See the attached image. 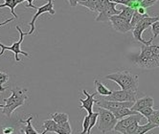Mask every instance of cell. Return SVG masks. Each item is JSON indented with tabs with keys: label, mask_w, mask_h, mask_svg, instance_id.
<instances>
[{
	"label": "cell",
	"mask_w": 159,
	"mask_h": 134,
	"mask_svg": "<svg viewBox=\"0 0 159 134\" xmlns=\"http://www.w3.org/2000/svg\"><path fill=\"white\" fill-rule=\"evenodd\" d=\"M133 64L141 69L152 70L159 67V44H142L140 53L131 58Z\"/></svg>",
	"instance_id": "obj_1"
},
{
	"label": "cell",
	"mask_w": 159,
	"mask_h": 134,
	"mask_svg": "<svg viewBox=\"0 0 159 134\" xmlns=\"http://www.w3.org/2000/svg\"><path fill=\"white\" fill-rule=\"evenodd\" d=\"M105 79L115 82L123 90L137 93L139 87V78L137 75H133L129 71L123 70L115 73L108 74Z\"/></svg>",
	"instance_id": "obj_2"
},
{
	"label": "cell",
	"mask_w": 159,
	"mask_h": 134,
	"mask_svg": "<svg viewBox=\"0 0 159 134\" xmlns=\"http://www.w3.org/2000/svg\"><path fill=\"white\" fill-rule=\"evenodd\" d=\"M27 92L28 90L26 88H19V87L14 88L12 90L11 96L3 100L6 105L2 108V113L6 115L7 117H10L11 114H12L16 108L24 105L28 100Z\"/></svg>",
	"instance_id": "obj_3"
},
{
	"label": "cell",
	"mask_w": 159,
	"mask_h": 134,
	"mask_svg": "<svg viewBox=\"0 0 159 134\" xmlns=\"http://www.w3.org/2000/svg\"><path fill=\"white\" fill-rule=\"evenodd\" d=\"M98 112H99V118H98V129L104 134H107L114 129L118 120L114 116L111 111L98 107Z\"/></svg>",
	"instance_id": "obj_4"
},
{
	"label": "cell",
	"mask_w": 159,
	"mask_h": 134,
	"mask_svg": "<svg viewBox=\"0 0 159 134\" xmlns=\"http://www.w3.org/2000/svg\"><path fill=\"white\" fill-rule=\"evenodd\" d=\"M102 99L107 100H113V102H136L137 100V93L127 91V90H114L109 96L102 97Z\"/></svg>",
	"instance_id": "obj_5"
},
{
	"label": "cell",
	"mask_w": 159,
	"mask_h": 134,
	"mask_svg": "<svg viewBox=\"0 0 159 134\" xmlns=\"http://www.w3.org/2000/svg\"><path fill=\"white\" fill-rule=\"evenodd\" d=\"M143 118H144V116L140 112H138L137 114H133V115L128 116L124 119H121L117 122V124L114 127V130L117 132H120L122 134H125L129 127H130L132 124H134V123H140Z\"/></svg>",
	"instance_id": "obj_6"
},
{
	"label": "cell",
	"mask_w": 159,
	"mask_h": 134,
	"mask_svg": "<svg viewBox=\"0 0 159 134\" xmlns=\"http://www.w3.org/2000/svg\"><path fill=\"white\" fill-rule=\"evenodd\" d=\"M36 10H38V13L33 16V18H32V21H31V23H30V26H31V29H30V31L28 32V35H32V34L35 32V30H36V26H35V24H36V21H37V19L41 16V15H43V14H45V13H49L50 15H52V16H54L55 14H56V11H55V9H54V0H48V2L45 4V5H43V6H41V7H37V9Z\"/></svg>",
	"instance_id": "obj_7"
},
{
	"label": "cell",
	"mask_w": 159,
	"mask_h": 134,
	"mask_svg": "<svg viewBox=\"0 0 159 134\" xmlns=\"http://www.w3.org/2000/svg\"><path fill=\"white\" fill-rule=\"evenodd\" d=\"M109 21L111 22V26L115 31L119 33H129L133 30V27L130 24V21L122 17L120 15H116L110 17Z\"/></svg>",
	"instance_id": "obj_8"
},
{
	"label": "cell",
	"mask_w": 159,
	"mask_h": 134,
	"mask_svg": "<svg viewBox=\"0 0 159 134\" xmlns=\"http://www.w3.org/2000/svg\"><path fill=\"white\" fill-rule=\"evenodd\" d=\"M16 30H17L18 33H19V36H20L19 40L16 41V42H15V43H13V45H12V46H9V47L6 46V47H5V51H6V50L12 51V52L15 54L16 61V62H19V61H21V60L18 58L19 54H20V55H23L24 57H26V58H29V54H28V53H26V52H24V51H21V44H22V42H23V40H24V37H25V36H28V32L24 33L23 31H22V30L19 28V26H16Z\"/></svg>",
	"instance_id": "obj_9"
},
{
	"label": "cell",
	"mask_w": 159,
	"mask_h": 134,
	"mask_svg": "<svg viewBox=\"0 0 159 134\" xmlns=\"http://www.w3.org/2000/svg\"><path fill=\"white\" fill-rule=\"evenodd\" d=\"M116 3L114 2H111L102 11L101 13H99V16L95 18V20L97 22H107L109 21L110 17L113 16H116V15H120V11L116 9Z\"/></svg>",
	"instance_id": "obj_10"
},
{
	"label": "cell",
	"mask_w": 159,
	"mask_h": 134,
	"mask_svg": "<svg viewBox=\"0 0 159 134\" xmlns=\"http://www.w3.org/2000/svg\"><path fill=\"white\" fill-rule=\"evenodd\" d=\"M83 93L86 96V99H80V103H81V106L80 108H84L87 111V113L89 115H91L94 111H93V105L96 103L95 100V96L98 94L97 92L93 93V94H89L85 89L83 90Z\"/></svg>",
	"instance_id": "obj_11"
},
{
	"label": "cell",
	"mask_w": 159,
	"mask_h": 134,
	"mask_svg": "<svg viewBox=\"0 0 159 134\" xmlns=\"http://www.w3.org/2000/svg\"><path fill=\"white\" fill-rule=\"evenodd\" d=\"M153 105H154V100H153V98H152L150 96H145V97H143L141 99L136 100V102L134 103V105L131 107V109L139 112V111L141 109H143V108L153 106Z\"/></svg>",
	"instance_id": "obj_12"
},
{
	"label": "cell",
	"mask_w": 159,
	"mask_h": 134,
	"mask_svg": "<svg viewBox=\"0 0 159 134\" xmlns=\"http://www.w3.org/2000/svg\"><path fill=\"white\" fill-rule=\"evenodd\" d=\"M33 116H30L27 120H25V121H23V120H20V122L19 123H22V124H25L26 126L25 127H23L21 128V130L20 131H22V132H24L25 134H46L47 133V131L46 130H44L42 133H39L35 128H34V127L32 126V120H33Z\"/></svg>",
	"instance_id": "obj_13"
},
{
	"label": "cell",
	"mask_w": 159,
	"mask_h": 134,
	"mask_svg": "<svg viewBox=\"0 0 159 134\" xmlns=\"http://www.w3.org/2000/svg\"><path fill=\"white\" fill-rule=\"evenodd\" d=\"M157 20H159V16H149L143 18L141 21H139L138 23L135 25V27H138L139 29L145 31L148 28H150L154 23V22L157 21Z\"/></svg>",
	"instance_id": "obj_14"
},
{
	"label": "cell",
	"mask_w": 159,
	"mask_h": 134,
	"mask_svg": "<svg viewBox=\"0 0 159 134\" xmlns=\"http://www.w3.org/2000/svg\"><path fill=\"white\" fill-rule=\"evenodd\" d=\"M112 113L114 114V116L116 117V119L119 121L121 119H124L128 116L133 115V114H137L138 112L137 111H134L129 107H124V108H120V109H116V110H113Z\"/></svg>",
	"instance_id": "obj_15"
},
{
	"label": "cell",
	"mask_w": 159,
	"mask_h": 134,
	"mask_svg": "<svg viewBox=\"0 0 159 134\" xmlns=\"http://www.w3.org/2000/svg\"><path fill=\"white\" fill-rule=\"evenodd\" d=\"M94 84H95V87H96V92L102 96V97H107V96H109L111 93H112V90L108 89L104 83H102L99 80H94Z\"/></svg>",
	"instance_id": "obj_16"
},
{
	"label": "cell",
	"mask_w": 159,
	"mask_h": 134,
	"mask_svg": "<svg viewBox=\"0 0 159 134\" xmlns=\"http://www.w3.org/2000/svg\"><path fill=\"white\" fill-rule=\"evenodd\" d=\"M21 3V0H4V3L3 4H0V9L1 8H5L8 7L11 10V13L14 16L15 18H17V16L15 13V9L16 7Z\"/></svg>",
	"instance_id": "obj_17"
},
{
	"label": "cell",
	"mask_w": 159,
	"mask_h": 134,
	"mask_svg": "<svg viewBox=\"0 0 159 134\" xmlns=\"http://www.w3.org/2000/svg\"><path fill=\"white\" fill-rule=\"evenodd\" d=\"M57 134H72V128L69 121H67L62 124H58L56 132Z\"/></svg>",
	"instance_id": "obj_18"
},
{
	"label": "cell",
	"mask_w": 159,
	"mask_h": 134,
	"mask_svg": "<svg viewBox=\"0 0 159 134\" xmlns=\"http://www.w3.org/2000/svg\"><path fill=\"white\" fill-rule=\"evenodd\" d=\"M156 127H159L157 125L153 124L152 122H148L146 125H143V126H139L137 130H136V133L135 134H146L149 131L156 128Z\"/></svg>",
	"instance_id": "obj_19"
},
{
	"label": "cell",
	"mask_w": 159,
	"mask_h": 134,
	"mask_svg": "<svg viewBox=\"0 0 159 134\" xmlns=\"http://www.w3.org/2000/svg\"><path fill=\"white\" fill-rule=\"evenodd\" d=\"M51 119H53L57 124H62V123H65L69 120V116L66 113H62V112H55L53 114H50Z\"/></svg>",
	"instance_id": "obj_20"
},
{
	"label": "cell",
	"mask_w": 159,
	"mask_h": 134,
	"mask_svg": "<svg viewBox=\"0 0 159 134\" xmlns=\"http://www.w3.org/2000/svg\"><path fill=\"white\" fill-rule=\"evenodd\" d=\"M135 13V10H133L132 8H129V7H127V6H124L122 5V8H121V13H120V16L124 18H126L127 20L130 21L133 15Z\"/></svg>",
	"instance_id": "obj_21"
},
{
	"label": "cell",
	"mask_w": 159,
	"mask_h": 134,
	"mask_svg": "<svg viewBox=\"0 0 159 134\" xmlns=\"http://www.w3.org/2000/svg\"><path fill=\"white\" fill-rule=\"evenodd\" d=\"M42 127L47 132H56L57 127H58V124H57L53 119H49L43 122Z\"/></svg>",
	"instance_id": "obj_22"
},
{
	"label": "cell",
	"mask_w": 159,
	"mask_h": 134,
	"mask_svg": "<svg viewBox=\"0 0 159 134\" xmlns=\"http://www.w3.org/2000/svg\"><path fill=\"white\" fill-rule=\"evenodd\" d=\"M98 2H99V0H86V1L80 2L78 4L87 8L89 11H91V12H96V7H97Z\"/></svg>",
	"instance_id": "obj_23"
},
{
	"label": "cell",
	"mask_w": 159,
	"mask_h": 134,
	"mask_svg": "<svg viewBox=\"0 0 159 134\" xmlns=\"http://www.w3.org/2000/svg\"><path fill=\"white\" fill-rule=\"evenodd\" d=\"M147 16H149V14H147V15H141V14H139L137 11H135V13H134V15H133V16H132V18H131V20H130V24H131V26L134 28L135 27V25L138 23L139 21H141L143 18H145V17H147Z\"/></svg>",
	"instance_id": "obj_24"
},
{
	"label": "cell",
	"mask_w": 159,
	"mask_h": 134,
	"mask_svg": "<svg viewBox=\"0 0 159 134\" xmlns=\"http://www.w3.org/2000/svg\"><path fill=\"white\" fill-rule=\"evenodd\" d=\"M98 118H99V112H98V111H95V112H93L91 115H90V125H89L87 134L91 133V129L96 126V124L98 123Z\"/></svg>",
	"instance_id": "obj_25"
},
{
	"label": "cell",
	"mask_w": 159,
	"mask_h": 134,
	"mask_svg": "<svg viewBox=\"0 0 159 134\" xmlns=\"http://www.w3.org/2000/svg\"><path fill=\"white\" fill-rule=\"evenodd\" d=\"M147 120H148V122H152V123H153V124H155V125H157L159 127V108L154 109L152 114Z\"/></svg>",
	"instance_id": "obj_26"
},
{
	"label": "cell",
	"mask_w": 159,
	"mask_h": 134,
	"mask_svg": "<svg viewBox=\"0 0 159 134\" xmlns=\"http://www.w3.org/2000/svg\"><path fill=\"white\" fill-rule=\"evenodd\" d=\"M109 3H110V0H99L97 7H96V12L101 13Z\"/></svg>",
	"instance_id": "obj_27"
},
{
	"label": "cell",
	"mask_w": 159,
	"mask_h": 134,
	"mask_svg": "<svg viewBox=\"0 0 159 134\" xmlns=\"http://www.w3.org/2000/svg\"><path fill=\"white\" fill-rule=\"evenodd\" d=\"M89 125H90V115H86L84 118V121H83V131L81 134H86L87 131H88V128H89Z\"/></svg>",
	"instance_id": "obj_28"
},
{
	"label": "cell",
	"mask_w": 159,
	"mask_h": 134,
	"mask_svg": "<svg viewBox=\"0 0 159 134\" xmlns=\"http://www.w3.org/2000/svg\"><path fill=\"white\" fill-rule=\"evenodd\" d=\"M153 110H154V108H153V106H150V107H146V108H143V109H141L139 112L144 116V118H146V119H148L149 118L152 114V112H153Z\"/></svg>",
	"instance_id": "obj_29"
},
{
	"label": "cell",
	"mask_w": 159,
	"mask_h": 134,
	"mask_svg": "<svg viewBox=\"0 0 159 134\" xmlns=\"http://www.w3.org/2000/svg\"><path fill=\"white\" fill-rule=\"evenodd\" d=\"M152 32L153 34V38L152 39L156 38L159 36V20L155 21L154 23L152 25Z\"/></svg>",
	"instance_id": "obj_30"
},
{
	"label": "cell",
	"mask_w": 159,
	"mask_h": 134,
	"mask_svg": "<svg viewBox=\"0 0 159 134\" xmlns=\"http://www.w3.org/2000/svg\"><path fill=\"white\" fill-rule=\"evenodd\" d=\"M138 127H139V123H134V124H132L130 127H129L127 128L126 133H125V134H135Z\"/></svg>",
	"instance_id": "obj_31"
},
{
	"label": "cell",
	"mask_w": 159,
	"mask_h": 134,
	"mask_svg": "<svg viewBox=\"0 0 159 134\" xmlns=\"http://www.w3.org/2000/svg\"><path fill=\"white\" fill-rule=\"evenodd\" d=\"M157 2H158V0H143V1L141 2V6H143V7L148 9V8L153 6Z\"/></svg>",
	"instance_id": "obj_32"
},
{
	"label": "cell",
	"mask_w": 159,
	"mask_h": 134,
	"mask_svg": "<svg viewBox=\"0 0 159 134\" xmlns=\"http://www.w3.org/2000/svg\"><path fill=\"white\" fill-rule=\"evenodd\" d=\"M9 81V75L5 72L0 71V85L5 84Z\"/></svg>",
	"instance_id": "obj_33"
},
{
	"label": "cell",
	"mask_w": 159,
	"mask_h": 134,
	"mask_svg": "<svg viewBox=\"0 0 159 134\" xmlns=\"http://www.w3.org/2000/svg\"><path fill=\"white\" fill-rule=\"evenodd\" d=\"M2 133L3 134H14L15 128L13 127H5L2 128Z\"/></svg>",
	"instance_id": "obj_34"
},
{
	"label": "cell",
	"mask_w": 159,
	"mask_h": 134,
	"mask_svg": "<svg viewBox=\"0 0 159 134\" xmlns=\"http://www.w3.org/2000/svg\"><path fill=\"white\" fill-rule=\"evenodd\" d=\"M136 11H137V12H138L139 14H141V15H147V14H148V13H147V8H145V7H143V6L139 7Z\"/></svg>",
	"instance_id": "obj_35"
},
{
	"label": "cell",
	"mask_w": 159,
	"mask_h": 134,
	"mask_svg": "<svg viewBox=\"0 0 159 134\" xmlns=\"http://www.w3.org/2000/svg\"><path fill=\"white\" fill-rule=\"evenodd\" d=\"M24 1H27L28 2V7L29 8H34V9H37V6L33 5V2L35 1V0H21V3L24 2Z\"/></svg>",
	"instance_id": "obj_36"
},
{
	"label": "cell",
	"mask_w": 159,
	"mask_h": 134,
	"mask_svg": "<svg viewBox=\"0 0 159 134\" xmlns=\"http://www.w3.org/2000/svg\"><path fill=\"white\" fill-rule=\"evenodd\" d=\"M67 1L69 2L71 7H76V5L78 4V0H67Z\"/></svg>",
	"instance_id": "obj_37"
},
{
	"label": "cell",
	"mask_w": 159,
	"mask_h": 134,
	"mask_svg": "<svg viewBox=\"0 0 159 134\" xmlns=\"http://www.w3.org/2000/svg\"><path fill=\"white\" fill-rule=\"evenodd\" d=\"M8 89V86L7 87H3L2 85H0V93L1 92H5V90H7ZM5 105H0V108H3Z\"/></svg>",
	"instance_id": "obj_38"
},
{
	"label": "cell",
	"mask_w": 159,
	"mask_h": 134,
	"mask_svg": "<svg viewBox=\"0 0 159 134\" xmlns=\"http://www.w3.org/2000/svg\"><path fill=\"white\" fill-rule=\"evenodd\" d=\"M13 19H14V18H9V19L5 20V21H3V22H0V27H1V26H3V25H6V24H8L9 22L13 21Z\"/></svg>",
	"instance_id": "obj_39"
},
{
	"label": "cell",
	"mask_w": 159,
	"mask_h": 134,
	"mask_svg": "<svg viewBox=\"0 0 159 134\" xmlns=\"http://www.w3.org/2000/svg\"><path fill=\"white\" fill-rule=\"evenodd\" d=\"M0 47H1V52H0V56H2L3 54H4V52H5V45L4 44H2L1 42H0Z\"/></svg>",
	"instance_id": "obj_40"
},
{
	"label": "cell",
	"mask_w": 159,
	"mask_h": 134,
	"mask_svg": "<svg viewBox=\"0 0 159 134\" xmlns=\"http://www.w3.org/2000/svg\"><path fill=\"white\" fill-rule=\"evenodd\" d=\"M139 1H140V2H142V1H143V0H139Z\"/></svg>",
	"instance_id": "obj_41"
}]
</instances>
